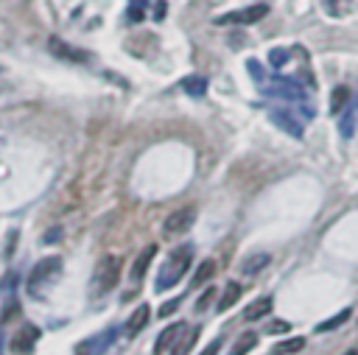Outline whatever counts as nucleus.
<instances>
[{
	"mask_svg": "<svg viewBox=\"0 0 358 355\" xmlns=\"http://www.w3.org/2000/svg\"><path fill=\"white\" fill-rule=\"evenodd\" d=\"M213 296H215V288H204V294L196 299V310L201 313V310H207V305L213 302Z\"/></svg>",
	"mask_w": 358,
	"mask_h": 355,
	"instance_id": "a878e982",
	"label": "nucleus"
},
{
	"mask_svg": "<svg viewBox=\"0 0 358 355\" xmlns=\"http://www.w3.org/2000/svg\"><path fill=\"white\" fill-rule=\"evenodd\" d=\"M288 56H291V53H288L285 48H274V50H268V64H271V67H282V64L288 61Z\"/></svg>",
	"mask_w": 358,
	"mask_h": 355,
	"instance_id": "b1692460",
	"label": "nucleus"
},
{
	"mask_svg": "<svg viewBox=\"0 0 358 355\" xmlns=\"http://www.w3.org/2000/svg\"><path fill=\"white\" fill-rule=\"evenodd\" d=\"M347 106H350V89L347 87H336L333 95H330V112L333 115H341Z\"/></svg>",
	"mask_w": 358,
	"mask_h": 355,
	"instance_id": "6ab92c4d",
	"label": "nucleus"
},
{
	"mask_svg": "<svg viewBox=\"0 0 358 355\" xmlns=\"http://www.w3.org/2000/svg\"><path fill=\"white\" fill-rule=\"evenodd\" d=\"M187 95H193V98H201L204 92H207V78L204 75H187V78H182V84H179Z\"/></svg>",
	"mask_w": 358,
	"mask_h": 355,
	"instance_id": "f3484780",
	"label": "nucleus"
},
{
	"mask_svg": "<svg viewBox=\"0 0 358 355\" xmlns=\"http://www.w3.org/2000/svg\"><path fill=\"white\" fill-rule=\"evenodd\" d=\"M213 274H215V263H213V260H204V263L196 268V274H193V288H201L204 282H210Z\"/></svg>",
	"mask_w": 358,
	"mask_h": 355,
	"instance_id": "4be33fe9",
	"label": "nucleus"
},
{
	"mask_svg": "<svg viewBox=\"0 0 358 355\" xmlns=\"http://www.w3.org/2000/svg\"><path fill=\"white\" fill-rule=\"evenodd\" d=\"M255 347H257V333H243V335L232 344L229 355H246V352H252Z\"/></svg>",
	"mask_w": 358,
	"mask_h": 355,
	"instance_id": "412c9836",
	"label": "nucleus"
},
{
	"mask_svg": "<svg viewBox=\"0 0 358 355\" xmlns=\"http://www.w3.org/2000/svg\"><path fill=\"white\" fill-rule=\"evenodd\" d=\"M302 347H305V338H302V335H294V338L280 341V344L271 349V355H296V352H302Z\"/></svg>",
	"mask_w": 358,
	"mask_h": 355,
	"instance_id": "a211bd4d",
	"label": "nucleus"
},
{
	"mask_svg": "<svg viewBox=\"0 0 358 355\" xmlns=\"http://www.w3.org/2000/svg\"><path fill=\"white\" fill-rule=\"evenodd\" d=\"M241 296H243V285H241V282H227L224 294L218 296V310H221V313H224V310H229Z\"/></svg>",
	"mask_w": 358,
	"mask_h": 355,
	"instance_id": "2eb2a0df",
	"label": "nucleus"
},
{
	"mask_svg": "<svg viewBox=\"0 0 358 355\" xmlns=\"http://www.w3.org/2000/svg\"><path fill=\"white\" fill-rule=\"evenodd\" d=\"M266 14H268V6L266 3H255V6L235 8V11H227V14L215 17V25H252V22H260Z\"/></svg>",
	"mask_w": 358,
	"mask_h": 355,
	"instance_id": "39448f33",
	"label": "nucleus"
},
{
	"mask_svg": "<svg viewBox=\"0 0 358 355\" xmlns=\"http://www.w3.org/2000/svg\"><path fill=\"white\" fill-rule=\"evenodd\" d=\"M218 349H221V338H213V341H210V344L201 349V355H215Z\"/></svg>",
	"mask_w": 358,
	"mask_h": 355,
	"instance_id": "c85d7f7f",
	"label": "nucleus"
},
{
	"mask_svg": "<svg viewBox=\"0 0 358 355\" xmlns=\"http://www.w3.org/2000/svg\"><path fill=\"white\" fill-rule=\"evenodd\" d=\"M48 48H50V53H53V56H59V59H64V61H76V64H78V61H87V59H90L84 50L70 48L67 42H62V39H56V36L50 39V45H48Z\"/></svg>",
	"mask_w": 358,
	"mask_h": 355,
	"instance_id": "9b49d317",
	"label": "nucleus"
},
{
	"mask_svg": "<svg viewBox=\"0 0 358 355\" xmlns=\"http://www.w3.org/2000/svg\"><path fill=\"white\" fill-rule=\"evenodd\" d=\"M3 344H6V338H3V333H0V355H3Z\"/></svg>",
	"mask_w": 358,
	"mask_h": 355,
	"instance_id": "c756f323",
	"label": "nucleus"
},
{
	"mask_svg": "<svg viewBox=\"0 0 358 355\" xmlns=\"http://www.w3.org/2000/svg\"><path fill=\"white\" fill-rule=\"evenodd\" d=\"M36 341H39V327L22 324V327L11 335V352H14V355H28V352H34Z\"/></svg>",
	"mask_w": 358,
	"mask_h": 355,
	"instance_id": "6e6552de",
	"label": "nucleus"
},
{
	"mask_svg": "<svg viewBox=\"0 0 358 355\" xmlns=\"http://www.w3.org/2000/svg\"><path fill=\"white\" fill-rule=\"evenodd\" d=\"M193 221H196V210H193V207H179V210H173V212L165 218L162 232H165V235H182V232H187V229L193 226Z\"/></svg>",
	"mask_w": 358,
	"mask_h": 355,
	"instance_id": "0eeeda50",
	"label": "nucleus"
},
{
	"mask_svg": "<svg viewBox=\"0 0 358 355\" xmlns=\"http://www.w3.org/2000/svg\"><path fill=\"white\" fill-rule=\"evenodd\" d=\"M115 338H117V327H109V330H103L101 335H92V338L81 341L76 352H78V355H103L106 347H109Z\"/></svg>",
	"mask_w": 358,
	"mask_h": 355,
	"instance_id": "1a4fd4ad",
	"label": "nucleus"
},
{
	"mask_svg": "<svg viewBox=\"0 0 358 355\" xmlns=\"http://www.w3.org/2000/svg\"><path fill=\"white\" fill-rule=\"evenodd\" d=\"M190 263H193V246H190V243H179V246L165 257V263H162L159 271H157V291L173 288V285L187 274Z\"/></svg>",
	"mask_w": 358,
	"mask_h": 355,
	"instance_id": "f257e3e1",
	"label": "nucleus"
},
{
	"mask_svg": "<svg viewBox=\"0 0 358 355\" xmlns=\"http://www.w3.org/2000/svg\"><path fill=\"white\" fill-rule=\"evenodd\" d=\"M341 134H344V137H352V134H355V103H350V106L341 112Z\"/></svg>",
	"mask_w": 358,
	"mask_h": 355,
	"instance_id": "5701e85b",
	"label": "nucleus"
},
{
	"mask_svg": "<svg viewBox=\"0 0 358 355\" xmlns=\"http://www.w3.org/2000/svg\"><path fill=\"white\" fill-rule=\"evenodd\" d=\"M179 305H182V296H173V299H168V302H165V305L157 310V316H162V319H165V316H171V313H173Z\"/></svg>",
	"mask_w": 358,
	"mask_h": 355,
	"instance_id": "bb28decb",
	"label": "nucleus"
},
{
	"mask_svg": "<svg viewBox=\"0 0 358 355\" xmlns=\"http://www.w3.org/2000/svg\"><path fill=\"white\" fill-rule=\"evenodd\" d=\"M268 330H271V333H291V324H288V321H271Z\"/></svg>",
	"mask_w": 358,
	"mask_h": 355,
	"instance_id": "cd10ccee",
	"label": "nucleus"
},
{
	"mask_svg": "<svg viewBox=\"0 0 358 355\" xmlns=\"http://www.w3.org/2000/svg\"><path fill=\"white\" fill-rule=\"evenodd\" d=\"M350 316H352V307H344V310H338L336 316H330V319H324L322 324H316V333H330V330L341 327V324H344Z\"/></svg>",
	"mask_w": 358,
	"mask_h": 355,
	"instance_id": "aec40b11",
	"label": "nucleus"
},
{
	"mask_svg": "<svg viewBox=\"0 0 358 355\" xmlns=\"http://www.w3.org/2000/svg\"><path fill=\"white\" fill-rule=\"evenodd\" d=\"M263 95H274V98H285V101H294V103H305L308 92L305 87H299V81L294 78H285V75H274L271 81H266L260 87Z\"/></svg>",
	"mask_w": 358,
	"mask_h": 355,
	"instance_id": "f03ea898",
	"label": "nucleus"
},
{
	"mask_svg": "<svg viewBox=\"0 0 358 355\" xmlns=\"http://www.w3.org/2000/svg\"><path fill=\"white\" fill-rule=\"evenodd\" d=\"M117 280H120V257H115V254L101 257V263L95 268V282H92L95 285V294L98 296L109 294L117 285Z\"/></svg>",
	"mask_w": 358,
	"mask_h": 355,
	"instance_id": "7ed1b4c3",
	"label": "nucleus"
},
{
	"mask_svg": "<svg viewBox=\"0 0 358 355\" xmlns=\"http://www.w3.org/2000/svg\"><path fill=\"white\" fill-rule=\"evenodd\" d=\"M154 254H157V243H148V246L140 252V257H137V260H134V266H131V282H140V280L145 277L148 263L154 260Z\"/></svg>",
	"mask_w": 358,
	"mask_h": 355,
	"instance_id": "ddd939ff",
	"label": "nucleus"
},
{
	"mask_svg": "<svg viewBox=\"0 0 358 355\" xmlns=\"http://www.w3.org/2000/svg\"><path fill=\"white\" fill-rule=\"evenodd\" d=\"M268 263H271V254H268V252H252V254H246V257L241 260V271H243L246 277H255V274H260Z\"/></svg>",
	"mask_w": 358,
	"mask_h": 355,
	"instance_id": "f8f14e48",
	"label": "nucleus"
},
{
	"mask_svg": "<svg viewBox=\"0 0 358 355\" xmlns=\"http://www.w3.org/2000/svg\"><path fill=\"white\" fill-rule=\"evenodd\" d=\"M246 70L252 73V78H255V81H260V84H263V78H266V70L260 67V61H257V59H249V61H246Z\"/></svg>",
	"mask_w": 358,
	"mask_h": 355,
	"instance_id": "393cba45",
	"label": "nucleus"
},
{
	"mask_svg": "<svg viewBox=\"0 0 358 355\" xmlns=\"http://www.w3.org/2000/svg\"><path fill=\"white\" fill-rule=\"evenodd\" d=\"M59 271H62V260H59V257H45V260H39V263L34 266L31 277H28V291H31V296H39L42 288H45L53 277H59Z\"/></svg>",
	"mask_w": 358,
	"mask_h": 355,
	"instance_id": "20e7f679",
	"label": "nucleus"
},
{
	"mask_svg": "<svg viewBox=\"0 0 358 355\" xmlns=\"http://www.w3.org/2000/svg\"><path fill=\"white\" fill-rule=\"evenodd\" d=\"M344 355H358V349H347V352H344Z\"/></svg>",
	"mask_w": 358,
	"mask_h": 355,
	"instance_id": "7c9ffc66",
	"label": "nucleus"
},
{
	"mask_svg": "<svg viewBox=\"0 0 358 355\" xmlns=\"http://www.w3.org/2000/svg\"><path fill=\"white\" fill-rule=\"evenodd\" d=\"M148 319H151V307H148V305H140V307L129 316V321H126V333H129V335H137V333L148 324Z\"/></svg>",
	"mask_w": 358,
	"mask_h": 355,
	"instance_id": "4468645a",
	"label": "nucleus"
},
{
	"mask_svg": "<svg viewBox=\"0 0 358 355\" xmlns=\"http://www.w3.org/2000/svg\"><path fill=\"white\" fill-rule=\"evenodd\" d=\"M185 321H173V324H168L162 333H159V338H157V344H154V355H165L176 341H179V335L185 333Z\"/></svg>",
	"mask_w": 358,
	"mask_h": 355,
	"instance_id": "9d476101",
	"label": "nucleus"
},
{
	"mask_svg": "<svg viewBox=\"0 0 358 355\" xmlns=\"http://www.w3.org/2000/svg\"><path fill=\"white\" fill-rule=\"evenodd\" d=\"M271 313V296H260V299H255L246 310H243V316H246V321H257V319H266Z\"/></svg>",
	"mask_w": 358,
	"mask_h": 355,
	"instance_id": "dca6fc26",
	"label": "nucleus"
},
{
	"mask_svg": "<svg viewBox=\"0 0 358 355\" xmlns=\"http://www.w3.org/2000/svg\"><path fill=\"white\" fill-rule=\"evenodd\" d=\"M268 120L280 131H285L288 137H294V140H302V134H305V129H302V123H299V117L294 115L291 106H271L268 109Z\"/></svg>",
	"mask_w": 358,
	"mask_h": 355,
	"instance_id": "423d86ee",
	"label": "nucleus"
}]
</instances>
